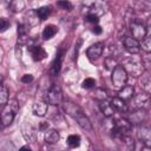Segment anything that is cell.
Returning <instances> with one entry per match:
<instances>
[{"instance_id":"6da1fadb","label":"cell","mask_w":151,"mask_h":151,"mask_svg":"<svg viewBox=\"0 0 151 151\" xmlns=\"http://www.w3.org/2000/svg\"><path fill=\"white\" fill-rule=\"evenodd\" d=\"M18 110H19V104L15 99H11L9 101H7L1 111V114H0L1 124L4 126H8L13 122Z\"/></svg>"},{"instance_id":"7a4b0ae2","label":"cell","mask_w":151,"mask_h":151,"mask_svg":"<svg viewBox=\"0 0 151 151\" xmlns=\"http://www.w3.org/2000/svg\"><path fill=\"white\" fill-rule=\"evenodd\" d=\"M111 80L112 84L116 88L120 90L123 86L126 85L127 83V72L125 71V68L123 66L117 65L113 70H112V74H111Z\"/></svg>"},{"instance_id":"3957f363","label":"cell","mask_w":151,"mask_h":151,"mask_svg":"<svg viewBox=\"0 0 151 151\" xmlns=\"http://www.w3.org/2000/svg\"><path fill=\"white\" fill-rule=\"evenodd\" d=\"M131 131V123L125 118H117L113 122L111 132L112 134H129Z\"/></svg>"},{"instance_id":"277c9868","label":"cell","mask_w":151,"mask_h":151,"mask_svg":"<svg viewBox=\"0 0 151 151\" xmlns=\"http://www.w3.org/2000/svg\"><path fill=\"white\" fill-rule=\"evenodd\" d=\"M44 99H45V101H46L47 104H51V105H54V106L61 104V101H63V92H61L60 87L57 86V85L52 86V87L46 92Z\"/></svg>"},{"instance_id":"5b68a950","label":"cell","mask_w":151,"mask_h":151,"mask_svg":"<svg viewBox=\"0 0 151 151\" xmlns=\"http://www.w3.org/2000/svg\"><path fill=\"white\" fill-rule=\"evenodd\" d=\"M125 66H126V68L124 67L125 71L129 72V73H131L133 77H138V76H140L144 72V63H143V60H139L137 58L129 59L126 61V65Z\"/></svg>"},{"instance_id":"8992f818","label":"cell","mask_w":151,"mask_h":151,"mask_svg":"<svg viewBox=\"0 0 151 151\" xmlns=\"http://www.w3.org/2000/svg\"><path fill=\"white\" fill-rule=\"evenodd\" d=\"M83 9H84V12H85V15H87V14H93V15L100 17V15L104 14V12H105L104 5H103L101 2H99L98 0L87 1V2L84 5Z\"/></svg>"},{"instance_id":"52a82bcc","label":"cell","mask_w":151,"mask_h":151,"mask_svg":"<svg viewBox=\"0 0 151 151\" xmlns=\"http://www.w3.org/2000/svg\"><path fill=\"white\" fill-rule=\"evenodd\" d=\"M130 29L132 33V38H134L136 40L144 39L146 37V33H147L145 25L139 20H133L130 25Z\"/></svg>"},{"instance_id":"ba28073f","label":"cell","mask_w":151,"mask_h":151,"mask_svg":"<svg viewBox=\"0 0 151 151\" xmlns=\"http://www.w3.org/2000/svg\"><path fill=\"white\" fill-rule=\"evenodd\" d=\"M123 45H124V48L131 54H137L140 51V45H139L138 40H136L134 38L125 37L123 39Z\"/></svg>"},{"instance_id":"9c48e42d","label":"cell","mask_w":151,"mask_h":151,"mask_svg":"<svg viewBox=\"0 0 151 151\" xmlns=\"http://www.w3.org/2000/svg\"><path fill=\"white\" fill-rule=\"evenodd\" d=\"M63 107H64V111L66 112V114L71 116L74 120H76L80 114L84 113L83 110H81L78 105H76L74 103H72V101H64V103H63Z\"/></svg>"},{"instance_id":"30bf717a","label":"cell","mask_w":151,"mask_h":151,"mask_svg":"<svg viewBox=\"0 0 151 151\" xmlns=\"http://www.w3.org/2000/svg\"><path fill=\"white\" fill-rule=\"evenodd\" d=\"M138 139L142 144L146 145L150 147L151 145V130L147 126H139L138 127V132H137Z\"/></svg>"},{"instance_id":"8fae6325","label":"cell","mask_w":151,"mask_h":151,"mask_svg":"<svg viewBox=\"0 0 151 151\" xmlns=\"http://www.w3.org/2000/svg\"><path fill=\"white\" fill-rule=\"evenodd\" d=\"M103 51H104V45L101 42H96V44L91 45L87 48L86 54H87V57H88L90 60H96V59H98L101 55Z\"/></svg>"},{"instance_id":"7c38bea8","label":"cell","mask_w":151,"mask_h":151,"mask_svg":"<svg viewBox=\"0 0 151 151\" xmlns=\"http://www.w3.org/2000/svg\"><path fill=\"white\" fill-rule=\"evenodd\" d=\"M21 132H22V136L24 138L27 140V142H32L35 137V129L34 126L29 123V122H25L21 126Z\"/></svg>"},{"instance_id":"4fadbf2b","label":"cell","mask_w":151,"mask_h":151,"mask_svg":"<svg viewBox=\"0 0 151 151\" xmlns=\"http://www.w3.org/2000/svg\"><path fill=\"white\" fill-rule=\"evenodd\" d=\"M132 103H133V107L134 109H142L145 106V104L149 103V94L145 92V93H138L136 96H133L132 98Z\"/></svg>"},{"instance_id":"5bb4252c","label":"cell","mask_w":151,"mask_h":151,"mask_svg":"<svg viewBox=\"0 0 151 151\" xmlns=\"http://www.w3.org/2000/svg\"><path fill=\"white\" fill-rule=\"evenodd\" d=\"M31 51V55H32V59L34 61H41L42 59H45L47 57V53L46 51L41 47V46H32L29 48Z\"/></svg>"},{"instance_id":"9a60e30c","label":"cell","mask_w":151,"mask_h":151,"mask_svg":"<svg viewBox=\"0 0 151 151\" xmlns=\"http://www.w3.org/2000/svg\"><path fill=\"white\" fill-rule=\"evenodd\" d=\"M99 109H100L101 113H103L105 117H107V118L112 117V116H113V113H114V109L112 107L111 103H110V101H107L106 99H104V100H100V101H99Z\"/></svg>"},{"instance_id":"2e32d148","label":"cell","mask_w":151,"mask_h":151,"mask_svg":"<svg viewBox=\"0 0 151 151\" xmlns=\"http://www.w3.org/2000/svg\"><path fill=\"white\" fill-rule=\"evenodd\" d=\"M61 60H63V51L59 50L53 63H52V66H51V74L52 76H57L60 71V67H61Z\"/></svg>"},{"instance_id":"e0dca14e","label":"cell","mask_w":151,"mask_h":151,"mask_svg":"<svg viewBox=\"0 0 151 151\" xmlns=\"http://www.w3.org/2000/svg\"><path fill=\"white\" fill-rule=\"evenodd\" d=\"M146 118V112L143 110V109H137V111L134 112V113H132V114H130L129 116V122L132 124H139V123H142L144 119Z\"/></svg>"},{"instance_id":"ac0fdd59","label":"cell","mask_w":151,"mask_h":151,"mask_svg":"<svg viewBox=\"0 0 151 151\" xmlns=\"http://www.w3.org/2000/svg\"><path fill=\"white\" fill-rule=\"evenodd\" d=\"M33 113L38 117H44L47 112V103L46 101H37L33 104Z\"/></svg>"},{"instance_id":"d6986e66","label":"cell","mask_w":151,"mask_h":151,"mask_svg":"<svg viewBox=\"0 0 151 151\" xmlns=\"http://www.w3.org/2000/svg\"><path fill=\"white\" fill-rule=\"evenodd\" d=\"M60 139V134L57 130L54 129H50V130H46V133H45V142L48 143V144H55L58 143Z\"/></svg>"},{"instance_id":"ffe728a7","label":"cell","mask_w":151,"mask_h":151,"mask_svg":"<svg viewBox=\"0 0 151 151\" xmlns=\"http://www.w3.org/2000/svg\"><path fill=\"white\" fill-rule=\"evenodd\" d=\"M112 107L119 112H126L127 111V105L125 103V100H123L122 98L119 97H116V98H112V100L110 101Z\"/></svg>"},{"instance_id":"44dd1931","label":"cell","mask_w":151,"mask_h":151,"mask_svg":"<svg viewBox=\"0 0 151 151\" xmlns=\"http://www.w3.org/2000/svg\"><path fill=\"white\" fill-rule=\"evenodd\" d=\"M133 93H134V90H133V87L132 86H129V85H125V86H123L120 90H119V98H122L123 100H129V99H131L132 97H133Z\"/></svg>"},{"instance_id":"7402d4cb","label":"cell","mask_w":151,"mask_h":151,"mask_svg":"<svg viewBox=\"0 0 151 151\" xmlns=\"http://www.w3.org/2000/svg\"><path fill=\"white\" fill-rule=\"evenodd\" d=\"M140 76H142V79H140V86H142V88L146 93H150V91H151V79H150L149 72L147 71L146 72H143Z\"/></svg>"},{"instance_id":"603a6c76","label":"cell","mask_w":151,"mask_h":151,"mask_svg":"<svg viewBox=\"0 0 151 151\" xmlns=\"http://www.w3.org/2000/svg\"><path fill=\"white\" fill-rule=\"evenodd\" d=\"M57 32H58V27L55 25H47L42 31V38L45 40H48L53 38L57 34Z\"/></svg>"},{"instance_id":"cb8c5ba5","label":"cell","mask_w":151,"mask_h":151,"mask_svg":"<svg viewBox=\"0 0 151 151\" xmlns=\"http://www.w3.org/2000/svg\"><path fill=\"white\" fill-rule=\"evenodd\" d=\"M76 120H77L78 125H79L81 129L87 130V131H91V130H92V124H91L90 119H88L84 113H83V114H80Z\"/></svg>"},{"instance_id":"d4e9b609","label":"cell","mask_w":151,"mask_h":151,"mask_svg":"<svg viewBox=\"0 0 151 151\" xmlns=\"http://www.w3.org/2000/svg\"><path fill=\"white\" fill-rule=\"evenodd\" d=\"M35 13H37V15H38V18H39L40 20H46V19L50 17V14H51V7H48V6H42V7L38 8V9L35 11Z\"/></svg>"},{"instance_id":"484cf974","label":"cell","mask_w":151,"mask_h":151,"mask_svg":"<svg viewBox=\"0 0 151 151\" xmlns=\"http://www.w3.org/2000/svg\"><path fill=\"white\" fill-rule=\"evenodd\" d=\"M136 8L142 12H149L151 9L150 0H136Z\"/></svg>"},{"instance_id":"4316f807","label":"cell","mask_w":151,"mask_h":151,"mask_svg":"<svg viewBox=\"0 0 151 151\" xmlns=\"http://www.w3.org/2000/svg\"><path fill=\"white\" fill-rule=\"evenodd\" d=\"M9 7L13 12H20L25 7V2H24V0H11Z\"/></svg>"},{"instance_id":"83f0119b","label":"cell","mask_w":151,"mask_h":151,"mask_svg":"<svg viewBox=\"0 0 151 151\" xmlns=\"http://www.w3.org/2000/svg\"><path fill=\"white\" fill-rule=\"evenodd\" d=\"M8 101V90L6 86L0 85V106L5 105Z\"/></svg>"},{"instance_id":"f1b7e54d","label":"cell","mask_w":151,"mask_h":151,"mask_svg":"<svg viewBox=\"0 0 151 151\" xmlns=\"http://www.w3.org/2000/svg\"><path fill=\"white\" fill-rule=\"evenodd\" d=\"M67 144L71 147H78L80 145V137L78 134H70L67 138Z\"/></svg>"},{"instance_id":"f546056e","label":"cell","mask_w":151,"mask_h":151,"mask_svg":"<svg viewBox=\"0 0 151 151\" xmlns=\"http://www.w3.org/2000/svg\"><path fill=\"white\" fill-rule=\"evenodd\" d=\"M104 65H105L106 70L112 71V70H113L118 64H117V61H116V59H114L113 57H107V58L104 60Z\"/></svg>"},{"instance_id":"4dcf8cb0","label":"cell","mask_w":151,"mask_h":151,"mask_svg":"<svg viewBox=\"0 0 151 151\" xmlns=\"http://www.w3.org/2000/svg\"><path fill=\"white\" fill-rule=\"evenodd\" d=\"M139 45H140V48L144 52H146V53H150L151 52V39L150 38L142 39V44H139Z\"/></svg>"},{"instance_id":"1f68e13d","label":"cell","mask_w":151,"mask_h":151,"mask_svg":"<svg viewBox=\"0 0 151 151\" xmlns=\"http://www.w3.org/2000/svg\"><path fill=\"white\" fill-rule=\"evenodd\" d=\"M57 6H59L61 9H66V11H71L73 8L72 4L70 1H67V0H59L57 2Z\"/></svg>"},{"instance_id":"d6a6232c","label":"cell","mask_w":151,"mask_h":151,"mask_svg":"<svg viewBox=\"0 0 151 151\" xmlns=\"http://www.w3.org/2000/svg\"><path fill=\"white\" fill-rule=\"evenodd\" d=\"M81 86L84 88H92L96 86V80L93 78H86L83 83H81Z\"/></svg>"},{"instance_id":"836d02e7","label":"cell","mask_w":151,"mask_h":151,"mask_svg":"<svg viewBox=\"0 0 151 151\" xmlns=\"http://www.w3.org/2000/svg\"><path fill=\"white\" fill-rule=\"evenodd\" d=\"M93 97L97 98V99H99V100H104V99L107 98V94H106V91H104L103 88H99V90L94 91Z\"/></svg>"},{"instance_id":"e575fe53","label":"cell","mask_w":151,"mask_h":151,"mask_svg":"<svg viewBox=\"0 0 151 151\" xmlns=\"http://www.w3.org/2000/svg\"><path fill=\"white\" fill-rule=\"evenodd\" d=\"M8 27H9V22H8V20L5 19V18H0V33L7 31Z\"/></svg>"},{"instance_id":"d590c367","label":"cell","mask_w":151,"mask_h":151,"mask_svg":"<svg viewBox=\"0 0 151 151\" xmlns=\"http://www.w3.org/2000/svg\"><path fill=\"white\" fill-rule=\"evenodd\" d=\"M20 80H21V83H24V84H28V83L33 81V76H32V74H24Z\"/></svg>"},{"instance_id":"8d00e7d4","label":"cell","mask_w":151,"mask_h":151,"mask_svg":"<svg viewBox=\"0 0 151 151\" xmlns=\"http://www.w3.org/2000/svg\"><path fill=\"white\" fill-rule=\"evenodd\" d=\"M85 18H86V20L87 21H90V22H98L99 21V17H97V15H93V14H87V15H85Z\"/></svg>"},{"instance_id":"74e56055","label":"cell","mask_w":151,"mask_h":151,"mask_svg":"<svg viewBox=\"0 0 151 151\" xmlns=\"http://www.w3.org/2000/svg\"><path fill=\"white\" fill-rule=\"evenodd\" d=\"M92 32H93L94 34H100V33H101V27H100V26H94L93 29H92Z\"/></svg>"},{"instance_id":"f35d334b","label":"cell","mask_w":151,"mask_h":151,"mask_svg":"<svg viewBox=\"0 0 151 151\" xmlns=\"http://www.w3.org/2000/svg\"><path fill=\"white\" fill-rule=\"evenodd\" d=\"M21 150H31V147H29L28 145H26V146H22V147H21Z\"/></svg>"},{"instance_id":"ab89813d","label":"cell","mask_w":151,"mask_h":151,"mask_svg":"<svg viewBox=\"0 0 151 151\" xmlns=\"http://www.w3.org/2000/svg\"><path fill=\"white\" fill-rule=\"evenodd\" d=\"M1 84H2V76L0 74V85H1Z\"/></svg>"},{"instance_id":"60d3db41","label":"cell","mask_w":151,"mask_h":151,"mask_svg":"<svg viewBox=\"0 0 151 151\" xmlns=\"http://www.w3.org/2000/svg\"><path fill=\"white\" fill-rule=\"evenodd\" d=\"M0 123H1V120H0Z\"/></svg>"}]
</instances>
